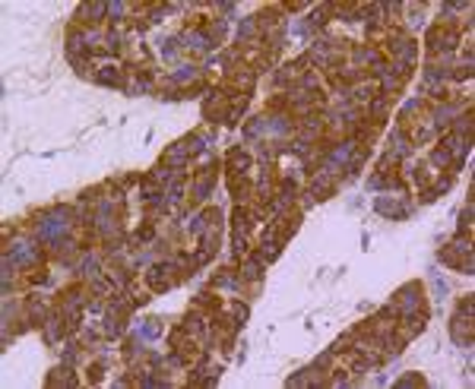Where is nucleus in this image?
Returning <instances> with one entry per match:
<instances>
[{"label":"nucleus","mask_w":475,"mask_h":389,"mask_svg":"<svg viewBox=\"0 0 475 389\" xmlns=\"http://www.w3.org/2000/svg\"><path fill=\"white\" fill-rule=\"evenodd\" d=\"M99 82H105V86H108V82H111V86H121V82H124V73H121L117 67H102Z\"/></svg>","instance_id":"obj_6"},{"label":"nucleus","mask_w":475,"mask_h":389,"mask_svg":"<svg viewBox=\"0 0 475 389\" xmlns=\"http://www.w3.org/2000/svg\"><path fill=\"white\" fill-rule=\"evenodd\" d=\"M241 272H244V279H260V256H254V259H247Z\"/></svg>","instance_id":"obj_8"},{"label":"nucleus","mask_w":475,"mask_h":389,"mask_svg":"<svg viewBox=\"0 0 475 389\" xmlns=\"http://www.w3.org/2000/svg\"><path fill=\"white\" fill-rule=\"evenodd\" d=\"M228 168H231V171H238V174H244L247 168H251V155H247V152H238V149H234L231 155H228Z\"/></svg>","instance_id":"obj_3"},{"label":"nucleus","mask_w":475,"mask_h":389,"mask_svg":"<svg viewBox=\"0 0 475 389\" xmlns=\"http://www.w3.org/2000/svg\"><path fill=\"white\" fill-rule=\"evenodd\" d=\"M108 13H111V16H121V13H124V4H111Z\"/></svg>","instance_id":"obj_14"},{"label":"nucleus","mask_w":475,"mask_h":389,"mask_svg":"<svg viewBox=\"0 0 475 389\" xmlns=\"http://www.w3.org/2000/svg\"><path fill=\"white\" fill-rule=\"evenodd\" d=\"M431 158H434V164H447V161H450V149H444V146H441V149H434V155H431Z\"/></svg>","instance_id":"obj_9"},{"label":"nucleus","mask_w":475,"mask_h":389,"mask_svg":"<svg viewBox=\"0 0 475 389\" xmlns=\"http://www.w3.org/2000/svg\"><path fill=\"white\" fill-rule=\"evenodd\" d=\"M44 332H48V342H57L64 336V320L61 316H48L44 320Z\"/></svg>","instance_id":"obj_4"},{"label":"nucleus","mask_w":475,"mask_h":389,"mask_svg":"<svg viewBox=\"0 0 475 389\" xmlns=\"http://www.w3.org/2000/svg\"><path fill=\"white\" fill-rule=\"evenodd\" d=\"M82 13H89V16H92V22H95V19H102V13H105V7H102V4H89V10L82 7Z\"/></svg>","instance_id":"obj_10"},{"label":"nucleus","mask_w":475,"mask_h":389,"mask_svg":"<svg viewBox=\"0 0 475 389\" xmlns=\"http://www.w3.org/2000/svg\"><path fill=\"white\" fill-rule=\"evenodd\" d=\"M152 234H156L152 228H142V231H139V241H152Z\"/></svg>","instance_id":"obj_15"},{"label":"nucleus","mask_w":475,"mask_h":389,"mask_svg":"<svg viewBox=\"0 0 475 389\" xmlns=\"http://www.w3.org/2000/svg\"><path fill=\"white\" fill-rule=\"evenodd\" d=\"M234 316H238V320H247V307H244V304H234Z\"/></svg>","instance_id":"obj_13"},{"label":"nucleus","mask_w":475,"mask_h":389,"mask_svg":"<svg viewBox=\"0 0 475 389\" xmlns=\"http://www.w3.org/2000/svg\"><path fill=\"white\" fill-rule=\"evenodd\" d=\"M168 272H171V266H152V269H149V285L156 288V291L171 288V285H174V279H171Z\"/></svg>","instance_id":"obj_1"},{"label":"nucleus","mask_w":475,"mask_h":389,"mask_svg":"<svg viewBox=\"0 0 475 389\" xmlns=\"http://www.w3.org/2000/svg\"><path fill=\"white\" fill-rule=\"evenodd\" d=\"M212 184H216V174H212V171H206L203 178L197 181V187H194V196H197V199H203V196L209 193V187H212Z\"/></svg>","instance_id":"obj_7"},{"label":"nucleus","mask_w":475,"mask_h":389,"mask_svg":"<svg viewBox=\"0 0 475 389\" xmlns=\"http://www.w3.org/2000/svg\"><path fill=\"white\" fill-rule=\"evenodd\" d=\"M412 383H415V386H421L424 380H421V376H406V380H399V386H412Z\"/></svg>","instance_id":"obj_12"},{"label":"nucleus","mask_w":475,"mask_h":389,"mask_svg":"<svg viewBox=\"0 0 475 389\" xmlns=\"http://www.w3.org/2000/svg\"><path fill=\"white\" fill-rule=\"evenodd\" d=\"M142 336L156 339V336H159V320H146V326H142Z\"/></svg>","instance_id":"obj_11"},{"label":"nucleus","mask_w":475,"mask_h":389,"mask_svg":"<svg viewBox=\"0 0 475 389\" xmlns=\"http://www.w3.org/2000/svg\"><path fill=\"white\" fill-rule=\"evenodd\" d=\"M399 301H402V307H406V310L418 307V304H421V285H418V282H412V285H406V288L399 291Z\"/></svg>","instance_id":"obj_2"},{"label":"nucleus","mask_w":475,"mask_h":389,"mask_svg":"<svg viewBox=\"0 0 475 389\" xmlns=\"http://www.w3.org/2000/svg\"><path fill=\"white\" fill-rule=\"evenodd\" d=\"M57 383H61V386H76V376L70 373L67 367H64V370L57 367V370H54L51 376H48V386H57Z\"/></svg>","instance_id":"obj_5"}]
</instances>
